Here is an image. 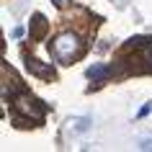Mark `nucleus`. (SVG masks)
I'll use <instances>...</instances> for the list:
<instances>
[{
	"label": "nucleus",
	"mask_w": 152,
	"mask_h": 152,
	"mask_svg": "<svg viewBox=\"0 0 152 152\" xmlns=\"http://www.w3.org/2000/svg\"><path fill=\"white\" fill-rule=\"evenodd\" d=\"M52 52H54L57 62L70 64L75 57L83 54V41H80V36H77V34L64 31V34H59V36L52 41Z\"/></svg>",
	"instance_id": "obj_1"
},
{
	"label": "nucleus",
	"mask_w": 152,
	"mask_h": 152,
	"mask_svg": "<svg viewBox=\"0 0 152 152\" xmlns=\"http://www.w3.org/2000/svg\"><path fill=\"white\" fill-rule=\"evenodd\" d=\"M16 111L23 113V116H28V119H34V121H41L47 108L41 106V101H36V98H31V96H18L16 98Z\"/></svg>",
	"instance_id": "obj_2"
},
{
	"label": "nucleus",
	"mask_w": 152,
	"mask_h": 152,
	"mask_svg": "<svg viewBox=\"0 0 152 152\" xmlns=\"http://www.w3.org/2000/svg\"><path fill=\"white\" fill-rule=\"evenodd\" d=\"M26 67H28L34 75H39V77H54V70L47 67V64H41L39 59H26Z\"/></svg>",
	"instance_id": "obj_3"
},
{
	"label": "nucleus",
	"mask_w": 152,
	"mask_h": 152,
	"mask_svg": "<svg viewBox=\"0 0 152 152\" xmlns=\"http://www.w3.org/2000/svg\"><path fill=\"white\" fill-rule=\"evenodd\" d=\"M34 21H36V26H34V31H31V36H34V39H39L41 34L47 31V21H44V16H39V13H36V16H34Z\"/></svg>",
	"instance_id": "obj_4"
},
{
	"label": "nucleus",
	"mask_w": 152,
	"mask_h": 152,
	"mask_svg": "<svg viewBox=\"0 0 152 152\" xmlns=\"http://www.w3.org/2000/svg\"><path fill=\"white\" fill-rule=\"evenodd\" d=\"M106 75H111L108 67H88V77H93V80H101Z\"/></svg>",
	"instance_id": "obj_5"
},
{
	"label": "nucleus",
	"mask_w": 152,
	"mask_h": 152,
	"mask_svg": "<svg viewBox=\"0 0 152 152\" xmlns=\"http://www.w3.org/2000/svg\"><path fill=\"white\" fill-rule=\"evenodd\" d=\"M54 5H57V8H67V5H70V0H54Z\"/></svg>",
	"instance_id": "obj_6"
},
{
	"label": "nucleus",
	"mask_w": 152,
	"mask_h": 152,
	"mask_svg": "<svg viewBox=\"0 0 152 152\" xmlns=\"http://www.w3.org/2000/svg\"><path fill=\"white\" fill-rule=\"evenodd\" d=\"M139 147H142V150H152V139H144V142L139 144Z\"/></svg>",
	"instance_id": "obj_7"
},
{
	"label": "nucleus",
	"mask_w": 152,
	"mask_h": 152,
	"mask_svg": "<svg viewBox=\"0 0 152 152\" xmlns=\"http://www.w3.org/2000/svg\"><path fill=\"white\" fill-rule=\"evenodd\" d=\"M150 111H152V106H150V103H147V106H142V111H139V116H147Z\"/></svg>",
	"instance_id": "obj_8"
},
{
	"label": "nucleus",
	"mask_w": 152,
	"mask_h": 152,
	"mask_svg": "<svg viewBox=\"0 0 152 152\" xmlns=\"http://www.w3.org/2000/svg\"><path fill=\"white\" fill-rule=\"evenodd\" d=\"M150 62H152V49H150Z\"/></svg>",
	"instance_id": "obj_9"
}]
</instances>
